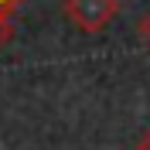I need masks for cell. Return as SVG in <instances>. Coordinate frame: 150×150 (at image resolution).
I'll return each instance as SVG.
<instances>
[{
	"label": "cell",
	"mask_w": 150,
	"mask_h": 150,
	"mask_svg": "<svg viewBox=\"0 0 150 150\" xmlns=\"http://www.w3.org/2000/svg\"><path fill=\"white\" fill-rule=\"evenodd\" d=\"M137 150H150V130H147V137L140 140V147H137Z\"/></svg>",
	"instance_id": "obj_5"
},
{
	"label": "cell",
	"mask_w": 150,
	"mask_h": 150,
	"mask_svg": "<svg viewBox=\"0 0 150 150\" xmlns=\"http://www.w3.org/2000/svg\"><path fill=\"white\" fill-rule=\"evenodd\" d=\"M65 17L85 34H103L120 17V0H65Z\"/></svg>",
	"instance_id": "obj_1"
},
{
	"label": "cell",
	"mask_w": 150,
	"mask_h": 150,
	"mask_svg": "<svg viewBox=\"0 0 150 150\" xmlns=\"http://www.w3.org/2000/svg\"><path fill=\"white\" fill-rule=\"evenodd\" d=\"M14 41V21L10 17H0V51Z\"/></svg>",
	"instance_id": "obj_2"
},
{
	"label": "cell",
	"mask_w": 150,
	"mask_h": 150,
	"mask_svg": "<svg viewBox=\"0 0 150 150\" xmlns=\"http://www.w3.org/2000/svg\"><path fill=\"white\" fill-rule=\"evenodd\" d=\"M137 34H140V41L150 48V10H147V14L140 17V24H137Z\"/></svg>",
	"instance_id": "obj_3"
},
{
	"label": "cell",
	"mask_w": 150,
	"mask_h": 150,
	"mask_svg": "<svg viewBox=\"0 0 150 150\" xmlns=\"http://www.w3.org/2000/svg\"><path fill=\"white\" fill-rule=\"evenodd\" d=\"M24 0H0V17H14Z\"/></svg>",
	"instance_id": "obj_4"
}]
</instances>
